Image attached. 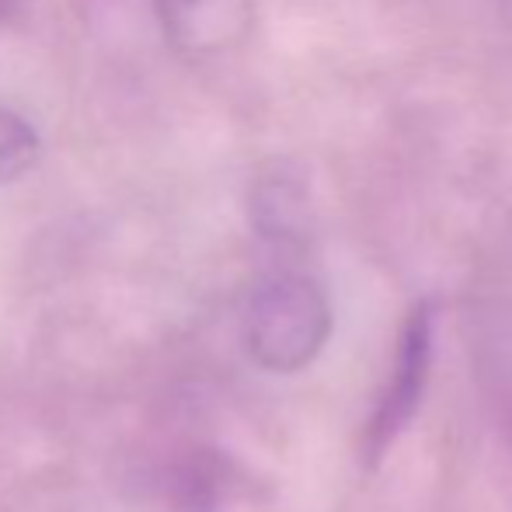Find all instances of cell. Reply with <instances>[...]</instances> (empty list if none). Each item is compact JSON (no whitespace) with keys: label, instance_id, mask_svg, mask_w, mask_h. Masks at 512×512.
<instances>
[{"label":"cell","instance_id":"2","mask_svg":"<svg viewBox=\"0 0 512 512\" xmlns=\"http://www.w3.org/2000/svg\"><path fill=\"white\" fill-rule=\"evenodd\" d=\"M432 338H436V307L429 300H422V304L408 310L405 324H401L391 380H387V391L380 394L370 425H366L363 450L370 457V464H377L391 450V443L408 429V422L422 405L432 370Z\"/></svg>","mask_w":512,"mask_h":512},{"label":"cell","instance_id":"1","mask_svg":"<svg viewBox=\"0 0 512 512\" xmlns=\"http://www.w3.org/2000/svg\"><path fill=\"white\" fill-rule=\"evenodd\" d=\"M331 335L328 293L300 272L262 279L244 314V342L258 366L272 373H297L317 359Z\"/></svg>","mask_w":512,"mask_h":512},{"label":"cell","instance_id":"3","mask_svg":"<svg viewBox=\"0 0 512 512\" xmlns=\"http://www.w3.org/2000/svg\"><path fill=\"white\" fill-rule=\"evenodd\" d=\"M164 39L192 60L234 53L255 32V0H154Z\"/></svg>","mask_w":512,"mask_h":512},{"label":"cell","instance_id":"4","mask_svg":"<svg viewBox=\"0 0 512 512\" xmlns=\"http://www.w3.org/2000/svg\"><path fill=\"white\" fill-rule=\"evenodd\" d=\"M251 220L265 241L297 244L310 234V203L307 189L290 171H269L255 185L251 196Z\"/></svg>","mask_w":512,"mask_h":512},{"label":"cell","instance_id":"5","mask_svg":"<svg viewBox=\"0 0 512 512\" xmlns=\"http://www.w3.org/2000/svg\"><path fill=\"white\" fill-rule=\"evenodd\" d=\"M223 481H227V471H223L220 457L196 453L178 467L175 481H171V506L175 512H220Z\"/></svg>","mask_w":512,"mask_h":512},{"label":"cell","instance_id":"6","mask_svg":"<svg viewBox=\"0 0 512 512\" xmlns=\"http://www.w3.org/2000/svg\"><path fill=\"white\" fill-rule=\"evenodd\" d=\"M42 154L39 133L28 119L11 108H0V182L28 175Z\"/></svg>","mask_w":512,"mask_h":512}]
</instances>
